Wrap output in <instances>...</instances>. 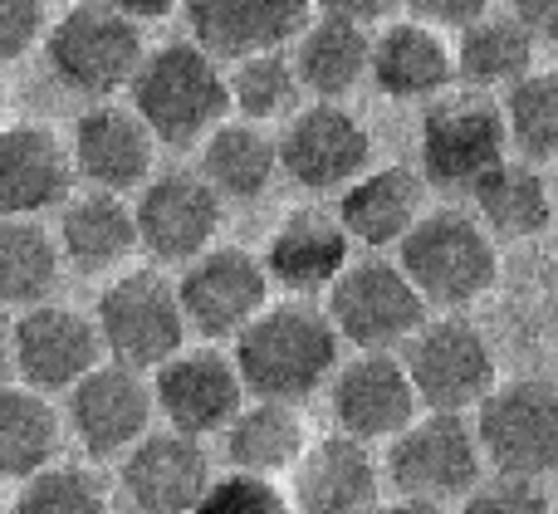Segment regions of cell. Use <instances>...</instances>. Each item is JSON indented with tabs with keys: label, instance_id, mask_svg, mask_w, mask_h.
<instances>
[{
	"label": "cell",
	"instance_id": "cell-12",
	"mask_svg": "<svg viewBox=\"0 0 558 514\" xmlns=\"http://www.w3.org/2000/svg\"><path fill=\"white\" fill-rule=\"evenodd\" d=\"M270 290L275 284L265 274L260 255L241 250V245H206L177 274V299H182L186 329L211 343L235 339L270 304Z\"/></svg>",
	"mask_w": 558,
	"mask_h": 514
},
{
	"label": "cell",
	"instance_id": "cell-20",
	"mask_svg": "<svg viewBox=\"0 0 558 514\" xmlns=\"http://www.w3.org/2000/svg\"><path fill=\"white\" fill-rule=\"evenodd\" d=\"M289 476H294L289 490L294 514H373L383 500V466L373 461L367 441H353L343 431L308 441Z\"/></svg>",
	"mask_w": 558,
	"mask_h": 514
},
{
	"label": "cell",
	"instance_id": "cell-29",
	"mask_svg": "<svg viewBox=\"0 0 558 514\" xmlns=\"http://www.w3.org/2000/svg\"><path fill=\"white\" fill-rule=\"evenodd\" d=\"M202 182L211 186L221 201L251 206L260 201L279 176V152H275V133L265 123H251V118H221L211 133L202 137Z\"/></svg>",
	"mask_w": 558,
	"mask_h": 514
},
{
	"label": "cell",
	"instance_id": "cell-2",
	"mask_svg": "<svg viewBox=\"0 0 558 514\" xmlns=\"http://www.w3.org/2000/svg\"><path fill=\"white\" fill-rule=\"evenodd\" d=\"M397 265L432 314H461L500 284V241L461 206H426L397 241Z\"/></svg>",
	"mask_w": 558,
	"mask_h": 514
},
{
	"label": "cell",
	"instance_id": "cell-5",
	"mask_svg": "<svg viewBox=\"0 0 558 514\" xmlns=\"http://www.w3.org/2000/svg\"><path fill=\"white\" fill-rule=\"evenodd\" d=\"M510 157L500 123V103L485 88L451 84L446 94L426 98L422 137H416V172L426 186L451 196H471V186Z\"/></svg>",
	"mask_w": 558,
	"mask_h": 514
},
{
	"label": "cell",
	"instance_id": "cell-33",
	"mask_svg": "<svg viewBox=\"0 0 558 514\" xmlns=\"http://www.w3.org/2000/svg\"><path fill=\"white\" fill-rule=\"evenodd\" d=\"M64 421L45 392L25 382H0V480H25L59 461Z\"/></svg>",
	"mask_w": 558,
	"mask_h": 514
},
{
	"label": "cell",
	"instance_id": "cell-14",
	"mask_svg": "<svg viewBox=\"0 0 558 514\" xmlns=\"http://www.w3.org/2000/svg\"><path fill=\"white\" fill-rule=\"evenodd\" d=\"M98 358H104V348H98L94 314L74 309V304H29L10 323V372L45 397L69 392Z\"/></svg>",
	"mask_w": 558,
	"mask_h": 514
},
{
	"label": "cell",
	"instance_id": "cell-32",
	"mask_svg": "<svg viewBox=\"0 0 558 514\" xmlns=\"http://www.w3.org/2000/svg\"><path fill=\"white\" fill-rule=\"evenodd\" d=\"M64 260L54 231L39 216H0V309H29L54 299Z\"/></svg>",
	"mask_w": 558,
	"mask_h": 514
},
{
	"label": "cell",
	"instance_id": "cell-39",
	"mask_svg": "<svg viewBox=\"0 0 558 514\" xmlns=\"http://www.w3.org/2000/svg\"><path fill=\"white\" fill-rule=\"evenodd\" d=\"M49 29V0H0V64L39 49Z\"/></svg>",
	"mask_w": 558,
	"mask_h": 514
},
{
	"label": "cell",
	"instance_id": "cell-23",
	"mask_svg": "<svg viewBox=\"0 0 558 514\" xmlns=\"http://www.w3.org/2000/svg\"><path fill=\"white\" fill-rule=\"evenodd\" d=\"M177 10L186 15L196 45L226 64L260 49H284L314 15V0H182Z\"/></svg>",
	"mask_w": 558,
	"mask_h": 514
},
{
	"label": "cell",
	"instance_id": "cell-34",
	"mask_svg": "<svg viewBox=\"0 0 558 514\" xmlns=\"http://www.w3.org/2000/svg\"><path fill=\"white\" fill-rule=\"evenodd\" d=\"M226 98H231L235 118H251V123H284L299 103H304V88L299 74L289 64V49H260V54H241L226 59Z\"/></svg>",
	"mask_w": 558,
	"mask_h": 514
},
{
	"label": "cell",
	"instance_id": "cell-19",
	"mask_svg": "<svg viewBox=\"0 0 558 514\" xmlns=\"http://www.w3.org/2000/svg\"><path fill=\"white\" fill-rule=\"evenodd\" d=\"M118 486L133 514H192L202 490L211 486V456L186 431H143L123 451Z\"/></svg>",
	"mask_w": 558,
	"mask_h": 514
},
{
	"label": "cell",
	"instance_id": "cell-27",
	"mask_svg": "<svg viewBox=\"0 0 558 514\" xmlns=\"http://www.w3.org/2000/svg\"><path fill=\"white\" fill-rule=\"evenodd\" d=\"M475 221L495 235V241H534L554 225V182L549 167L530 162V157H500L481 182L471 186Z\"/></svg>",
	"mask_w": 558,
	"mask_h": 514
},
{
	"label": "cell",
	"instance_id": "cell-25",
	"mask_svg": "<svg viewBox=\"0 0 558 514\" xmlns=\"http://www.w3.org/2000/svg\"><path fill=\"white\" fill-rule=\"evenodd\" d=\"M426 192H432V186L422 182L416 167H402V162L367 167L363 176H353V182L338 192L333 216L353 245L387 250V245L402 241L407 225L426 211Z\"/></svg>",
	"mask_w": 558,
	"mask_h": 514
},
{
	"label": "cell",
	"instance_id": "cell-24",
	"mask_svg": "<svg viewBox=\"0 0 558 514\" xmlns=\"http://www.w3.org/2000/svg\"><path fill=\"white\" fill-rule=\"evenodd\" d=\"M348 260H353V241H348V231L338 225V216L328 206H299V211H289L270 231V245L260 255L270 284L299 294V299L324 294Z\"/></svg>",
	"mask_w": 558,
	"mask_h": 514
},
{
	"label": "cell",
	"instance_id": "cell-31",
	"mask_svg": "<svg viewBox=\"0 0 558 514\" xmlns=\"http://www.w3.org/2000/svg\"><path fill=\"white\" fill-rule=\"evenodd\" d=\"M221 437H226V466L241 470V476H265V480L289 476L308 446V427L299 417V407L265 402V397L241 402V412L221 427Z\"/></svg>",
	"mask_w": 558,
	"mask_h": 514
},
{
	"label": "cell",
	"instance_id": "cell-1",
	"mask_svg": "<svg viewBox=\"0 0 558 514\" xmlns=\"http://www.w3.org/2000/svg\"><path fill=\"white\" fill-rule=\"evenodd\" d=\"M338 343L333 323L318 304L308 299H270L241 333H235V372H241V388L251 397H265V402H308L314 392L328 388L338 368Z\"/></svg>",
	"mask_w": 558,
	"mask_h": 514
},
{
	"label": "cell",
	"instance_id": "cell-45",
	"mask_svg": "<svg viewBox=\"0 0 558 514\" xmlns=\"http://www.w3.org/2000/svg\"><path fill=\"white\" fill-rule=\"evenodd\" d=\"M10 378V314L0 309V382Z\"/></svg>",
	"mask_w": 558,
	"mask_h": 514
},
{
	"label": "cell",
	"instance_id": "cell-22",
	"mask_svg": "<svg viewBox=\"0 0 558 514\" xmlns=\"http://www.w3.org/2000/svg\"><path fill=\"white\" fill-rule=\"evenodd\" d=\"M74 192L69 143L45 123H0V216H45Z\"/></svg>",
	"mask_w": 558,
	"mask_h": 514
},
{
	"label": "cell",
	"instance_id": "cell-15",
	"mask_svg": "<svg viewBox=\"0 0 558 514\" xmlns=\"http://www.w3.org/2000/svg\"><path fill=\"white\" fill-rule=\"evenodd\" d=\"M64 397H69V407H64L69 431H74V441L94 461L123 456L143 431H153V417H157L147 372L108 363V358H98Z\"/></svg>",
	"mask_w": 558,
	"mask_h": 514
},
{
	"label": "cell",
	"instance_id": "cell-43",
	"mask_svg": "<svg viewBox=\"0 0 558 514\" xmlns=\"http://www.w3.org/2000/svg\"><path fill=\"white\" fill-rule=\"evenodd\" d=\"M104 5H113L118 15H128L133 25H153V20L177 15V5H182V0H104Z\"/></svg>",
	"mask_w": 558,
	"mask_h": 514
},
{
	"label": "cell",
	"instance_id": "cell-36",
	"mask_svg": "<svg viewBox=\"0 0 558 514\" xmlns=\"http://www.w3.org/2000/svg\"><path fill=\"white\" fill-rule=\"evenodd\" d=\"M5 514H113V500L88 466L49 461L45 470L20 480L15 500H5Z\"/></svg>",
	"mask_w": 558,
	"mask_h": 514
},
{
	"label": "cell",
	"instance_id": "cell-30",
	"mask_svg": "<svg viewBox=\"0 0 558 514\" xmlns=\"http://www.w3.org/2000/svg\"><path fill=\"white\" fill-rule=\"evenodd\" d=\"M544 39L534 29H524L510 10H485L471 25L456 29L451 54H456V84L465 88H510L514 78H524L539 59Z\"/></svg>",
	"mask_w": 558,
	"mask_h": 514
},
{
	"label": "cell",
	"instance_id": "cell-46",
	"mask_svg": "<svg viewBox=\"0 0 558 514\" xmlns=\"http://www.w3.org/2000/svg\"><path fill=\"white\" fill-rule=\"evenodd\" d=\"M0 514H5V495H0Z\"/></svg>",
	"mask_w": 558,
	"mask_h": 514
},
{
	"label": "cell",
	"instance_id": "cell-18",
	"mask_svg": "<svg viewBox=\"0 0 558 514\" xmlns=\"http://www.w3.org/2000/svg\"><path fill=\"white\" fill-rule=\"evenodd\" d=\"M328 412H333L338 431L353 441H387L422 412L397 353H353L338 358L333 378H328Z\"/></svg>",
	"mask_w": 558,
	"mask_h": 514
},
{
	"label": "cell",
	"instance_id": "cell-11",
	"mask_svg": "<svg viewBox=\"0 0 558 514\" xmlns=\"http://www.w3.org/2000/svg\"><path fill=\"white\" fill-rule=\"evenodd\" d=\"M397 495L456 505L485 476V456L465 412H416L397 437H387V466Z\"/></svg>",
	"mask_w": 558,
	"mask_h": 514
},
{
	"label": "cell",
	"instance_id": "cell-21",
	"mask_svg": "<svg viewBox=\"0 0 558 514\" xmlns=\"http://www.w3.org/2000/svg\"><path fill=\"white\" fill-rule=\"evenodd\" d=\"M367 78L377 84V94L397 98V103H426L456 84L451 39L446 29L412 15L383 20L367 45Z\"/></svg>",
	"mask_w": 558,
	"mask_h": 514
},
{
	"label": "cell",
	"instance_id": "cell-44",
	"mask_svg": "<svg viewBox=\"0 0 558 514\" xmlns=\"http://www.w3.org/2000/svg\"><path fill=\"white\" fill-rule=\"evenodd\" d=\"M373 514H446V505H436V500H416V495H397V500H377Z\"/></svg>",
	"mask_w": 558,
	"mask_h": 514
},
{
	"label": "cell",
	"instance_id": "cell-7",
	"mask_svg": "<svg viewBox=\"0 0 558 514\" xmlns=\"http://www.w3.org/2000/svg\"><path fill=\"white\" fill-rule=\"evenodd\" d=\"M324 294V314L333 323L338 343H353L357 353H397L432 314L422 294L412 290V280L402 274V265L383 260V255L348 260Z\"/></svg>",
	"mask_w": 558,
	"mask_h": 514
},
{
	"label": "cell",
	"instance_id": "cell-4",
	"mask_svg": "<svg viewBox=\"0 0 558 514\" xmlns=\"http://www.w3.org/2000/svg\"><path fill=\"white\" fill-rule=\"evenodd\" d=\"M45 64L69 94L88 98H118L133 78L137 59H143V25L118 15L104 0H69L64 15L49 20L45 39Z\"/></svg>",
	"mask_w": 558,
	"mask_h": 514
},
{
	"label": "cell",
	"instance_id": "cell-38",
	"mask_svg": "<svg viewBox=\"0 0 558 514\" xmlns=\"http://www.w3.org/2000/svg\"><path fill=\"white\" fill-rule=\"evenodd\" d=\"M456 505H461V514H554L544 480L500 476V470H495L490 480L481 476Z\"/></svg>",
	"mask_w": 558,
	"mask_h": 514
},
{
	"label": "cell",
	"instance_id": "cell-6",
	"mask_svg": "<svg viewBox=\"0 0 558 514\" xmlns=\"http://www.w3.org/2000/svg\"><path fill=\"white\" fill-rule=\"evenodd\" d=\"M98 348L108 363L153 372L177 348H186L192 329H186L182 299H177V280L162 270H128L98 294L94 309Z\"/></svg>",
	"mask_w": 558,
	"mask_h": 514
},
{
	"label": "cell",
	"instance_id": "cell-41",
	"mask_svg": "<svg viewBox=\"0 0 558 514\" xmlns=\"http://www.w3.org/2000/svg\"><path fill=\"white\" fill-rule=\"evenodd\" d=\"M318 15H338V20H357V25H383L402 10V0H314Z\"/></svg>",
	"mask_w": 558,
	"mask_h": 514
},
{
	"label": "cell",
	"instance_id": "cell-16",
	"mask_svg": "<svg viewBox=\"0 0 558 514\" xmlns=\"http://www.w3.org/2000/svg\"><path fill=\"white\" fill-rule=\"evenodd\" d=\"M147 382H153L157 417L172 431H186L196 441L221 437V427L245 402L241 372H235L231 353L211 348V343L206 348H177L167 363H157Z\"/></svg>",
	"mask_w": 558,
	"mask_h": 514
},
{
	"label": "cell",
	"instance_id": "cell-10",
	"mask_svg": "<svg viewBox=\"0 0 558 514\" xmlns=\"http://www.w3.org/2000/svg\"><path fill=\"white\" fill-rule=\"evenodd\" d=\"M279 176L314 196H338L353 176L373 167V133L367 123L338 98H308L284 118L275 133Z\"/></svg>",
	"mask_w": 558,
	"mask_h": 514
},
{
	"label": "cell",
	"instance_id": "cell-3",
	"mask_svg": "<svg viewBox=\"0 0 558 514\" xmlns=\"http://www.w3.org/2000/svg\"><path fill=\"white\" fill-rule=\"evenodd\" d=\"M123 94L128 108L157 137V147H196L221 118H231L226 64L216 54H206L196 39L143 49Z\"/></svg>",
	"mask_w": 558,
	"mask_h": 514
},
{
	"label": "cell",
	"instance_id": "cell-28",
	"mask_svg": "<svg viewBox=\"0 0 558 514\" xmlns=\"http://www.w3.org/2000/svg\"><path fill=\"white\" fill-rule=\"evenodd\" d=\"M367 45H373V25L338 15H308L284 49L304 98H338L343 103L357 84H367Z\"/></svg>",
	"mask_w": 558,
	"mask_h": 514
},
{
	"label": "cell",
	"instance_id": "cell-17",
	"mask_svg": "<svg viewBox=\"0 0 558 514\" xmlns=\"http://www.w3.org/2000/svg\"><path fill=\"white\" fill-rule=\"evenodd\" d=\"M69 162H74V182L94 192L133 196L157 172V137L128 103L98 98L78 113L69 133Z\"/></svg>",
	"mask_w": 558,
	"mask_h": 514
},
{
	"label": "cell",
	"instance_id": "cell-42",
	"mask_svg": "<svg viewBox=\"0 0 558 514\" xmlns=\"http://www.w3.org/2000/svg\"><path fill=\"white\" fill-rule=\"evenodd\" d=\"M510 15L539 39H554L558 29V0H510Z\"/></svg>",
	"mask_w": 558,
	"mask_h": 514
},
{
	"label": "cell",
	"instance_id": "cell-26",
	"mask_svg": "<svg viewBox=\"0 0 558 514\" xmlns=\"http://www.w3.org/2000/svg\"><path fill=\"white\" fill-rule=\"evenodd\" d=\"M59 260L74 265L78 274H113L133 260L137 231H133V201L113 192H69L59 201Z\"/></svg>",
	"mask_w": 558,
	"mask_h": 514
},
{
	"label": "cell",
	"instance_id": "cell-40",
	"mask_svg": "<svg viewBox=\"0 0 558 514\" xmlns=\"http://www.w3.org/2000/svg\"><path fill=\"white\" fill-rule=\"evenodd\" d=\"M402 5L412 10V20H426V25H436V29H461V25H471L475 15H485L490 0H402Z\"/></svg>",
	"mask_w": 558,
	"mask_h": 514
},
{
	"label": "cell",
	"instance_id": "cell-8",
	"mask_svg": "<svg viewBox=\"0 0 558 514\" xmlns=\"http://www.w3.org/2000/svg\"><path fill=\"white\" fill-rule=\"evenodd\" d=\"M402 348V368L426 412H475V402L500 382L490 339L465 314H426Z\"/></svg>",
	"mask_w": 558,
	"mask_h": 514
},
{
	"label": "cell",
	"instance_id": "cell-9",
	"mask_svg": "<svg viewBox=\"0 0 558 514\" xmlns=\"http://www.w3.org/2000/svg\"><path fill=\"white\" fill-rule=\"evenodd\" d=\"M475 441L500 476L549 480L558 466V392L549 378L495 382L475 402Z\"/></svg>",
	"mask_w": 558,
	"mask_h": 514
},
{
	"label": "cell",
	"instance_id": "cell-13",
	"mask_svg": "<svg viewBox=\"0 0 558 514\" xmlns=\"http://www.w3.org/2000/svg\"><path fill=\"white\" fill-rule=\"evenodd\" d=\"M221 211L226 201L202 182V172H153L133 192V231L137 250H147L157 265H186L216 245L221 235Z\"/></svg>",
	"mask_w": 558,
	"mask_h": 514
},
{
	"label": "cell",
	"instance_id": "cell-47",
	"mask_svg": "<svg viewBox=\"0 0 558 514\" xmlns=\"http://www.w3.org/2000/svg\"><path fill=\"white\" fill-rule=\"evenodd\" d=\"M64 5H69V0H64Z\"/></svg>",
	"mask_w": 558,
	"mask_h": 514
},
{
	"label": "cell",
	"instance_id": "cell-35",
	"mask_svg": "<svg viewBox=\"0 0 558 514\" xmlns=\"http://www.w3.org/2000/svg\"><path fill=\"white\" fill-rule=\"evenodd\" d=\"M500 103V123H505V143L514 157L530 162H554L558 152V78L549 69H530L524 78H514L505 88Z\"/></svg>",
	"mask_w": 558,
	"mask_h": 514
},
{
	"label": "cell",
	"instance_id": "cell-37",
	"mask_svg": "<svg viewBox=\"0 0 558 514\" xmlns=\"http://www.w3.org/2000/svg\"><path fill=\"white\" fill-rule=\"evenodd\" d=\"M192 514H294V510H289V495L279 490V480L231 470V476H211V486L202 490Z\"/></svg>",
	"mask_w": 558,
	"mask_h": 514
}]
</instances>
